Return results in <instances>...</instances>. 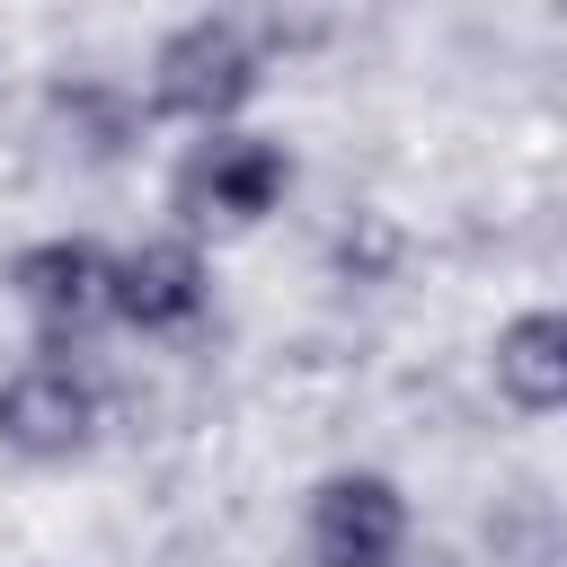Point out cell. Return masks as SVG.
<instances>
[{"mask_svg": "<svg viewBox=\"0 0 567 567\" xmlns=\"http://www.w3.org/2000/svg\"><path fill=\"white\" fill-rule=\"evenodd\" d=\"M284 195H292V151H284L275 133H239V124L186 142V159H177V177H168V204H177L186 230H204V221L248 230V221H266Z\"/></svg>", "mask_w": 567, "mask_h": 567, "instance_id": "2", "label": "cell"}, {"mask_svg": "<svg viewBox=\"0 0 567 567\" xmlns=\"http://www.w3.org/2000/svg\"><path fill=\"white\" fill-rule=\"evenodd\" d=\"M213 310V266L186 230H159L142 248H115L106 275V319H124L133 337H186Z\"/></svg>", "mask_w": 567, "mask_h": 567, "instance_id": "6", "label": "cell"}, {"mask_svg": "<svg viewBox=\"0 0 567 567\" xmlns=\"http://www.w3.org/2000/svg\"><path fill=\"white\" fill-rule=\"evenodd\" d=\"M97 425H106V399L80 354L35 346L27 363L0 372V443L18 461H80L97 443Z\"/></svg>", "mask_w": 567, "mask_h": 567, "instance_id": "3", "label": "cell"}, {"mask_svg": "<svg viewBox=\"0 0 567 567\" xmlns=\"http://www.w3.org/2000/svg\"><path fill=\"white\" fill-rule=\"evenodd\" d=\"M310 567H399L408 558V496L381 470H328L301 514Z\"/></svg>", "mask_w": 567, "mask_h": 567, "instance_id": "5", "label": "cell"}, {"mask_svg": "<svg viewBox=\"0 0 567 567\" xmlns=\"http://www.w3.org/2000/svg\"><path fill=\"white\" fill-rule=\"evenodd\" d=\"M44 133H53L71 159L115 168V159H133V151H142L151 106H142L115 71H62V80H44Z\"/></svg>", "mask_w": 567, "mask_h": 567, "instance_id": "7", "label": "cell"}, {"mask_svg": "<svg viewBox=\"0 0 567 567\" xmlns=\"http://www.w3.org/2000/svg\"><path fill=\"white\" fill-rule=\"evenodd\" d=\"M496 399L514 416H558L567 408V319L558 310H514L496 328Z\"/></svg>", "mask_w": 567, "mask_h": 567, "instance_id": "8", "label": "cell"}, {"mask_svg": "<svg viewBox=\"0 0 567 567\" xmlns=\"http://www.w3.org/2000/svg\"><path fill=\"white\" fill-rule=\"evenodd\" d=\"M106 275H115V248L80 239V230H53V239H27L9 257V292L18 310L35 319V337L53 354H71L97 319H106Z\"/></svg>", "mask_w": 567, "mask_h": 567, "instance_id": "4", "label": "cell"}, {"mask_svg": "<svg viewBox=\"0 0 567 567\" xmlns=\"http://www.w3.org/2000/svg\"><path fill=\"white\" fill-rule=\"evenodd\" d=\"M266 80V35L248 18H186L151 44V115L168 124H195V133H221Z\"/></svg>", "mask_w": 567, "mask_h": 567, "instance_id": "1", "label": "cell"}]
</instances>
